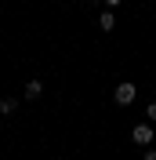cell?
<instances>
[{"instance_id":"obj_1","label":"cell","mask_w":156,"mask_h":160,"mask_svg":"<svg viewBox=\"0 0 156 160\" xmlns=\"http://www.w3.org/2000/svg\"><path fill=\"white\" fill-rule=\"evenodd\" d=\"M138 95V88L131 84V80H124V84H116V91H113V98H116V106H131Z\"/></svg>"},{"instance_id":"obj_8","label":"cell","mask_w":156,"mask_h":160,"mask_svg":"<svg viewBox=\"0 0 156 160\" xmlns=\"http://www.w3.org/2000/svg\"><path fill=\"white\" fill-rule=\"evenodd\" d=\"M105 4H109V8H116V4H124V0H105Z\"/></svg>"},{"instance_id":"obj_3","label":"cell","mask_w":156,"mask_h":160,"mask_svg":"<svg viewBox=\"0 0 156 160\" xmlns=\"http://www.w3.org/2000/svg\"><path fill=\"white\" fill-rule=\"evenodd\" d=\"M98 29L113 33V29H116V15H113V11H102V15H98Z\"/></svg>"},{"instance_id":"obj_7","label":"cell","mask_w":156,"mask_h":160,"mask_svg":"<svg viewBox=\"0 0 156 160\" xmlns=\"http://www.w3.org/2000/svg\"><path fill=\"white\" fill-rule=\"evenodd\" d=\"M145 160H156V149H149V153H145Z\"/></svg>"},{"instance_id":"obj_6","label":"cell","mask_w":156,"mask_h":160,"mask_svg":"<svg viewBox=\"0 0 156 160\" xmlns=\"http://www.w3.org/2000/svg\"><path fill=\"white\" fill-rule=\"evenodd\" d=\"M145 113H149V120H156V102H149V109H145Z\"/></svg>"},{"instance_id":"obj_4","label":"cell","mask_w":156,"mask_h":160,"mask_svg":"<svg viewBox=\"0 0 156 160\" xmlns=\"http://www.w3.org/2000/svg\"><path fill=\"white\" fill-rule=\"evenodd\" d=\"M40 95H44V84L40 80H29L26 84V98H40Z\"/></svg>"},{"instance_id":"obj_5","label":"cell","mask_w":156,"mask_h":160,"mask_svg":"<svg viewBox=\"0 0 156 160\" xmlns=\"http://www.w3.org/2000/svg\"><path fill=\"white\" fill-rule=\"evenodd\" d=\"M15 109H18V98H0V113H7V117H11Z\"/></svg>"},{"instance_id":"obj_2","label":"cell","mask_w":156,"mask_h":160,"mask_svg":"<svg viewBox=\"0 0 156 160\" xmlns=\"http://www.w3.org/2000/svg\"><path fill=\"white\" fill-rule=\"evenodd\" d=\"M131 138H134L138 146H149V142H153V124H138V128L131 131Z\"/></svg>"}]
</instances>
